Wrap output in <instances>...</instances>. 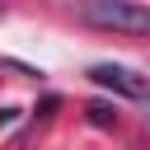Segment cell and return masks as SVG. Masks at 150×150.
Listing matches in <instances>:
<instances>
[{
    "mask_svg": "<svg viewBox=\"0 0 150 150\" xmlns=\"http://www.w3.org/2000/svg\"><path fill=\"white\" fill-rule=\"evenodd\" d=\"M89 80H94L98 89L122 94V98H150V80H145V75H136V70H127V66H112V61L89 66Z\"/></svg>",
    "mask_w": 150,
    "mask_h": 150,
    "instance_id": "cell-2",
    "label": "cell"
},
{
    "mask_svg": "<svg viewBox=\"0 0 150 150\" xmlns=\"http://www.w3.org/2000/svg\"><path fill=\"white\" fill-rule=\"evenodd\" d=\"M14 117H19V108H0V127H14Z\"/></svg>",
    "mask_w": 150,
    "mask_h": 150,
    "instance_id": "cell-4",
    "label": "cell"
},
{
    "mask_svg": "<svg viewBox=\"0 0 150 150\" xmlns=\"http://www.w3.org/2000/svg\"><path fill=\"white\" fill-rule=\"evenodd\" d=\"M84 23L98 28H127V33H150V5H131V0H94L75 9Z\"/></svg>",
    "mask_w": 150,
    "mask_h": 150,
    "instance_id": "cell-1",
    "label": "cell"
},
{
    "mask_svg": "<svg viewBox=\"0 0 150 150\" xmlns=\"http://www.w3.org/2000/svg\"><path fill=\"white\" fill-rule=\"evenodd\" d=\"M84 112H89L94 127H112V122H117V108H112V103H89Z\"/></svg>",
    "mask_w": 150,
    "mask_h": 150,
    "instance_id": "cell-3",
    "label": "cell"
}]
</instances>
